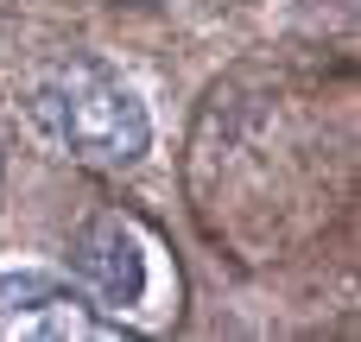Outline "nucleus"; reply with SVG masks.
Instances as JSON below:
<instances>
[{
	"mask_svg": "<svg viewBox=\"0 0 361 342\" xmlns=\"http://www.w3.org/2000/svg\"><path fill=\"white\" fill-rule=\"evenodd\" d=\"M25 108L38 121V133L70 152L76 165H95V171H127L146 159V140H152V121L140 108V95L108 76L95 57H51L25 76Z\"/></svg>",
	"mask_w": 361,
	"mask_h": 342,
	"instance_id": "f257e3e1",
	"label": "nucleus"
},
{
	"mask_svg": "<svg viewBox=\"0 0 361 342\" xmlns=\"http://www.w3.org/2000/svg\"><path fill=\"white\" fill-rule=\"evenodd\" d=\"M0 336H114V324L51 273H0Z\"/></svg>",
	"mask_w": 361,
	"mask_h": 342,
	"instance_id": "f03ea898",
	"label": "nucleus"
},
{
	"mask_svg": "<svg viewBox=\"0 0 361 342\" xmlns=\"http://www.w3.org/2000/svg\"><path fill=\"white\" fill-rule=\"evenodd\" d=\"M70 267L102 305H140L146 298V248L121 216H89L70 241Z\"/></svg>",
	"mask_w": 361,
	"mask_h": 342,
	"instance_id": "7ed1b4c3",
	"label": "nucleus"
}]
</instances>
